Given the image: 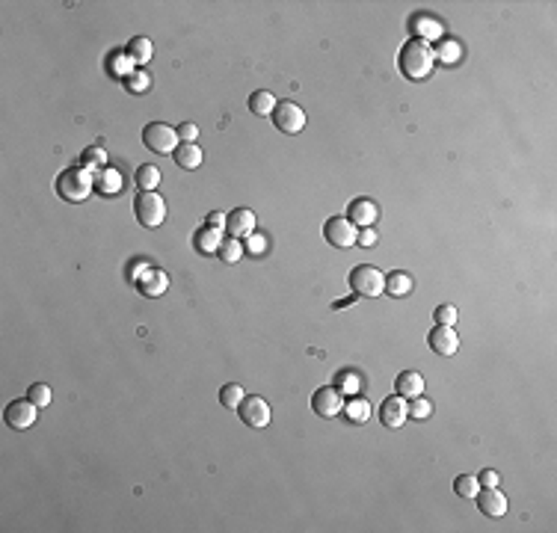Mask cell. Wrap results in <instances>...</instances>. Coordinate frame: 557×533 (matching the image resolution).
I'll return each instance as SVG.
<instances>
[{
    "label": "cell",
    "mask_w": 557,
    "mask_h": 533,
    "mask_svg": "<svg viewBox=\"0 0 557 533\" xmlns=\"http://www.w3.org/2000/svg\"><path fill=\"white\" fill-rule=\"evenodd\" d=\"M477 483H480V486H498V483H501V477H498V471H492V468H486V471H484V474H480V477H477Z\"/></svg>",
    "instance_id": "60d3db41"
},
{
    "label": "cell",
    "mask_w": 557,
    "mask_h": 533,
    "mask_svg": "<svg viewBox=\"0 0 557 533\" xmlns=\"http://www.w3.org/2000/svg\"><path fill=\"white\" fill-rule=\"evenodd\" d=\"M166 288H169V276L164 270H148L140 279V291L145 296H160V293H166Z\"/></svg>",
    "instance_id": "ac0fdd59"
},
{
    "label": "cell",
    "mask_w": 557,
    "mask_h": 533,
    "mask_svg": "<svg viewBox=\"0 0 557 533\" xmlns=\"http://www.w3.org/2000/svg\"><path fill=\"white\" fill-rule=\"evenodd\" d=\"M439 59L442 63H448V66H454V63H460V54H463V48H460V42H442V48H439Z\"/></svg>",
    "instance_id": "836d02e7"
},
{
    "label": "cell",
    "mask_w": 557,
    "mask_h": 533,
    "mask_svg": "<svg viewBox=\"0 0 557 533\" xmlns=\"http://www.w3.org/2000/svg\"><path fill=\"white\" fill-rule=\"evenodd\" d=\"M454 492L460 495V498H475V495L480 492V483H477V477H472V474H460L454 480Z\"/></svg>",
    "instance_id": "4dcf8cb0"
},
{
    "label": "cell",
    "mask_w": 557,
    "mask_h": 533,
    "mask_svg": "<svg viewBox=\"0 0 557 533\" xmlns=\"http://www.w3.org/2000/svg\"><path fill=\"white\" fill-rule=\"evenodd\" d=\"M27 400H33L39 409H48L51 406V388H48L45 382H36V386H30V391H27Z\"/></svg>",
    "instance_id": "d6a6232c"
},
{
    "label": "cell",
    "mask_w": 557,
    "mask_h": 533,
    "mask_svg": "<svg viewBox=\"0 0 557 533\" xmlns=\"http://www.w3.org/2000/svg\"><path fill=\"white\" fill-rule=\"evenodd\" d=\"M344 415H347L353 424H365L370 418V403L362 397H350V403H344Z\"/></svg>",
    "instance_id": "4316f807"
},
{
    "label": "cell",
    "mask_w": 557,
    "mask_h": 533,
    "mask_svg": "<svg viewBox=\"0 0 557 533\" xmlns=\"http://www.w3.org/2000/svg\"><path fill=\"white\" fill-rule=\"evenodd\" d=\"M205 226L217 228V231H226V226H229V217H226V214H219V210H214V214H208V222H205Z\"/></svg>",
    "instance_id": "ab89813d"
},
{
    "label": "cell",
    "mask_w": 557,
    "mask_h": 533,
    "mask_svg": "<svg viewBox=\"0 0 557 533\" xmlns=\"http://www.w3.org/2000/svg\"><path fill=\"white\" fill-rule=\"evenodd\" d=\"M386 293L391 296H410L412 293V276L403 270H394L391 276H386Z\"/></svg>",
    "instance_id": "603a6c76"
},
{
    "label": "cell",
    "mask_w": 557,
    "mask_h": 533,
    "mask_svg": "<svg viewBox=\"0 0 557 533\" xmlns=\"http://www.w3.org/2000/svg\"><path fill=\"white\" fill-rule=\"evenodd\" d=\"M196 249H199L202 255H210V252H217L219 249V243H222V231H217V228H210V226H202L199 231H196Z\"/></svg>",
    "instance_id": "44dd1931"
},
{
    "label": "cell",
    "mask_w": 557,
    "mask_h": 533,
    "mask_svg": "<svg viewBox=\"0 0 557 533\" xmlns=\"http://www.w3.org/2000/svg\"><path fill=\"white\" fill-rule=\"evenodd\" d=\"M433 317H436V323H439V326H454V323H456V317H460V314H456V308H454V305H439V308H436V314H433Z\"/></svg>",
    "instance_id": "8d00e7d4"
},
{
    "label": "cell",
    "mask_w": 557,
    "mask_h": 533,
    "mask_svg": "<svg viewBox=\"0 0 557 533\" xmlns=\"http://www.w3.org/2000/svg\"><path fill=\"white\" fill-rule=\"evenodd\" d=\"M172 154H175V163L181 169H199L202 166V148L196 143H181Z\"/></svg>",
    "instance_id": "d6986e66"
},
{
    "label": "cell",
    "mask_w": 557,
    "mask_h": 533,
    "mask_svg": "<svg viewBox=\"0 0 557 533\" xmlns=\"http://www.w3.org/2000/svg\"><path fill=\"white\" fill-rule=\"evenodd\" d=\"M406 418H410V406H406V397H400V394H391V397L382 400V406H379V421H382V427L400 430Z\"/></svg>",
    "instance_id": "30bf717a"
},
{
    "label": "cell",
    "mask_w": 557,
    "mask_h": 533,
    "mask_svg": "<svg viewBox=\"0 0 557 533\" xmlns=\"http://www.w3.org/2000/svg\"><path fill=\"white\" fill-rule=\"evenodd\" d=\"M125 54L133 59V66H145L148 59H152V54H154V45L145 39V36H133V39L128 42V48H125Z\"/></svg>",
    "instance_id": "ffe728a7"
},
{
    "label": "cell",
    "mask_w": 557,
    "mask_h": 533,
    "mask_svg": "<svg viewBox=\"0 0 557 533\" xmlns=\"http://www.w3.org/2000/svg\"><path fill=\"white\" fill-rule=\"evenodd\" d=\"M433 415V403L430 400H424V397H412V403H410V418H430Z\"/></svg>",
    "instance_id": "d590c367"
},
{
    "label": "cell",
    "mask_w": 557,
    "mask_h": 533,
    "mask_svg": "<svg viewBox=\"0 0 557 533\" xmlns=\"http://www.w3.org/2000/svg\"><path fill=\"white\" fill-rule=\"evenodd\" d=\"M335 388H338L341 397H353V394L362 388V379H359L353 370H341L338 379H335Z\"/></svg>",
    "instance_id": "f1b7e54d"
},
{
    "label": "cell",
    "mask_w": 557,
    "mask_h": 533,
    "mask_svg": "<svg viewBox=\"0 0 557 533\" xmlns=\"http://www.w3.org/2000/svg\"><path fill=\"white\" fill-rule=\"evenodd\" d=\"M110 71H113V74H119V78H131V74H133V59L125 54V51H113V57H110Z\"/></svg>",
    "instance_id": "f546056e"
},
{
    "label": "cell",
    "mask_w": 557,
    "mask_h": 533,
    "mask_svg": "<svg viewBox=\"0 0 557 533\" xmlns=\"http://www.w3.org/2000/svg\"><path fill=\"white\" fill-rule=\"evenodd\" d=\"M36 415H39V406H36L33 400H12L6 406V412H3L6 424L12 430H18V432L21 430H30L36 424Z\"/></svg>",
    "instance_id": "9c48e42d"
},
{
    "label": "cell",
    "mask_w": 557,
    "mask_h": 533,
    "mask_svg": "<svg viewBox=\"0 0 557 533\" xmlns=\"http://www.w3.org/2000/svg\"><path fill=\"white\" fill-rule=\"evenodd\" d=\"M427 344H430L433 353L444 358V356H454L456 350H460V335L454 332V326H436L430 332Z\"/></svg>",
    "instance_id": "7c38bea8"
},
{
    "label": "cell",
    "mask_w": 557,
    "mask_h": 533,
    "mask_svg": "<svg viewBox=\"0 0 557 533\" xmlns=\"http://www.w3.org/2000/svg\"><path fill=\"white\" fill-rule=\"evenodd\" d=\"M143 145L148 148V152L172 154L181 145V140H178V131L175 128L164 125V122H152V125L143 128Z\"/></svg>",
    "instance_id": "277c9868"
},
{
    "label": "cell",
    "mask_w": 557,
    "mask_h": 533,
    "mask_svg": "<svg viewBox=\"0 0 557 533\" xmlns=\"http://www.w3.org/2000/svg\"><path fill=\"white\" fill-rule=\"evenodd\" d=\"M226 231H229V238H234V240L249 238V234H255V214H252V210H246V207L231 210Z\"/></svg>",
    "instance_id": "5bb4252c"
},
{
    "label": "cell",
    "mask_w": 557,
    "mask_h": 533,
    "mask_svg": "<svg viewBox=\"0 0 557 533\" xmlns=\"http://www.w3.org/2000/svg\"><path fill=\"white\" fill-rule=\"evenodd\" d=\"M398 66H400L406 80H427L433 74V66H436V51L430 48V42L410 39L400 48Z\"/></svg>",
    "instance_id": "6da1fadb"
},
{
    "label": "cell",
    "mask_w": 557,
    "mask_h": 533,
    "mask_svg": "<svg viewBox=\"0 0 557 533\" xmlns=\"http://www.w3.org/2000/svg\"><path fill=\"white\" fill-rule=\"evenodd\" d=\"M122 175L116 169H110V166H104V169H98L95 172V190L98 193H104V196H116L119 190H122Z\"/></svg>",
    "instance_id": "e0dca14e"
},
{
    "label": "cell",
    "mask_w": 557,
    "mask_h": 533,
    "mask_svg": "<svg viewBox=\"0 0 557 533\" xmlns=\"http://www.w3.org/2000/svg\"><path fill=\"white\" fill-rule=\"evenodd\" d=\"M178 140L181 143H196L199 140V128H196L193 122H184V125L178 128Z\"/></svg>",
    "instance_id": "f35d334b"
},
{
    "label": "cell",
    "mask_w": 557,
    "mask_h": 533,
    "mask_svg": "<svg viewBox=\"0 0 557 533\" xmlns=\"http://www.w3.org/2000/svg\"><path fill=\"white\" fill-rule=\"evenodd\" d=\"M394 391L410 400L421 397V394H424V377H421L418 370H403V374H398V379H394Z\"/></svg>",
    "instance_id": "2e32d148"
},
{
    "label": "cell",
    "mask_w": 557,
    "mask_h": 533,
    "mask_svg": "<svg viewBox=\"0 0 557 533\" xmlns=\"http://www.w3.org/2000/svg\"><path fill=\"white\" fill-rule=\"evenodd\" d=\"M412 27H415V39H421V42H430V39H439L442 36V24L436 21V18H430V15H418L415 21H412Z\"/></svg>",
    "instance_id": "7402d4cb"
},
{
    "label": "cell",
    "mask_w": 557,
    "mask_h": 533,
    "mask_svg": "<svg viewBox=\"0 0 557 533\" xmlns=\"http://www.w3.org/2000/svg\"><path fill=\"white\" fill-rule=\"evenodd\" d=\"M324 238H326V243L335 246V249H350V246H356L359 231L347 217H329L324 226Z\"/></svg>",
    "instance_id": "8992f818"
},
{
    "label": "cell",
    "mask_w": 557,
    "mask_h": 533,
    "mask_svg": "<svg viewBox=\"0 0 557 533\" xmlns=\"http://www.w3.org/2000/svg\"><path fill=\"white\" fill-rule=\"evenodd\" d=\"M379 217V207L370 202V199H353L350 202V210H347V219L353 222L356 228H370Z\"/></svg>",
    "instance_id": "9a60e30c"
},
{
    "label": "cell",
    "mask_w": 557,
    "mask_h": 533,
    "mask_svg": "<svg viewBox=\"0 0 557 533\" xmlns=\"http://www.w3.org/2000/svg\"><path fill=\"white\" fill-rule=\"evenodd\" d=\"M238 415H240V421L249 430H264V427H270V418H273V412H270V403L264 397H246L238 406Z\"/></svg>",
    "instance_id": "52a82bcc"
},
{
    "label": "cell",
    "mask_w": 557,
    "mask_h": 533,
    "mask_svg": "<svg viewBox=\"0 0 557 533\" xmlns=\"http://www.w3.org/2000/svg\"><path fill=\"white\" fill-rule=\"evenodd\" d=\"M243 400H246V394H243V386H238V382H229V386L219 388V403H222V409H238Z\"/></svg>",
    "instance_id": "83f0119b"
},
{
    "label": "cell",
    "mask_w": 557,
    "mask_h": 533,
    "mask_svg": "<svg viewBox=\"0 0 557 533\" xmlns=\"http://www.w3.org/2000/svg\"><path fill=\"white\" fill-rule=\"evenodd\" d=\"M249 110H252L255 116H273V110H276L273 92H267V89L252 92V95H249Z\"/></svg>",
    "instance_id": "cb8c5ba5"
},
{
    "label": "cell",
    "mask_w": 557,
    "mask_h": 533,
    "mask_svg": "<svg viewBox=\"0 0 557 533\" xmlns=\"http://www.w3.org/2000/svg\"><path fill=\"white\" fill-rule=\"evenodd\" d=\"M80 163L86 166V169H104V163H107V152L104 148H86V152L80 154Z\"/></svg>",
    "instance_id": "1f68e13d"
},
{
    "label": "cell",
    "mask_w": 557,
    "mask_h": 533,
    "mask_svg": "<svg viewBox=\"0 0 557 533\" xmlns=\"http://www.w3.org/2000/svg\"><path fill=\"white\" fill-rule=\"evenodd\" d=\"M246 249H249L252 255H264L267 252V238L264 234H249V238H246Z\"/></svg>",
    "instance_id": "74e56055"
},
{
    "label": "cell",
    "mask_w": 557,
    "mask_h": 533,
    "mask_svg": "<svg viewBox=\"0 0 557 533\" xmlns=\"http://www.w3.org/2000/svg\"><path fill=\"white\" fill-rule=\"evenodd\" d=\"M217 255H219V261H222V264H238V261H240V255H243V243H240V240H234V238H222Z\"/></svg>",
    "instance_id": "484cf974"
},
{
    "label": "cell",
    "mask_w": 557,
    "mask_h": 533,
    "mask_svg": "<svg viewBox=\"0 0 557 533\" xmlns=\"http://www.w3.org/2000/svg\"><path fill=\"white\" fill-rule=\"evenodd\" d=\"M356 243L359 246H377V231L362 228V231H359V238H356Z\"/></svg>",
    "instance_id": "b9f144b4"
},
{
    "label": "cell",
    "mask_w": 557,
    "mask_h": 533,
    "mask_svg": "<svg viewBox=\"0 0 557 533\" xmlns=\"http://www.w3.org/2000/svg\"><path fill=\"white\" fill-rule=\"evenodd\" d=\"M92 190H95V175L86 166L66 169V172H59V178H57V193H59V199H66V202L89 199Z\"/></svg>",
    "instance_id": "7a4b0ae2"
},
{
    "label": "cell",
    "mask_w": 557,
    "mask_h": 533,
    "mask_svg": "<svg viewBox=\"0 0 557 533\" xmlns=\"http://www.w3.org/2000/svg\"><path fill=\"white\" fill-rule=\"evenodd\" d=\"M133 181H137V187H140L143 193H154V187L160 184V169H157V166H152V163H145V166H140V169H137V175H133Z\"/></svg>",
    "instance_id": "d4e9b609"
},
{
    "label": "cell",
    "mask_w": 557,
    "mask_h": 533,
    "mask_svg": "<svg viewBox=\"0 0 557 533\" xmlns=\"http://www.w3.org/2000/svg\"><path fill=\"white\" fill-rule=\"evenodd\" d=\"M475 498H477V506H480V513H484V516H489V518L507 516V498L498 492V486H484Z\"/></svg>",
    "instance_id": "4fadbf2b"
},
{
    "label": "cell",
    "mask_w": 557,
    "mask_h": 533,
    "mask_svg": "<svg viewBox=\"0 0 557 533\" xmlns=\"http://www.w3.org/2000/svg\"><path fill=\"white\" fill-rule=\"evenodd\" d=\"M312 409H314V415H320V418H335L338 412H344V397L338 394V388L324 386V388L314 391Z\"/></svg>",
    "instance_id": "8fae6325"
},
{
    "label": "cell",
    "mask_w": 557,
    "mask_h": 533,
    "mask_svg": "<svg viewBox=\"0 0 557 533\" xmlns=\"http://www.w3.org/2000/svg\"><path fill=\"white\" fill-rule=\"evenodd\" d=\"M133 214H137V219L143 222L145 228H157L160 222L166 219V202H164V196H157V193H140L137 199H133Z\"/></svg>",
    "instance_id": "5b68a950"
},
{
    "label": "cell",
    "mask_w": 557,
    "mask_h": 533,
    "mask_svg": "<svg viewBox=\"0 0 557 533\" xmlns=\"http://www.w3.org/2000/svg\"><path fill=\"white\" fill-rule=\"evenodd\" d=\"M273 125H276L282 133H300V131L305 128V113H303V107L294 104V101H276Z\"/></svg>",
    "instance_id": "ba28073f"
},
{
    "label": "cell",
    "mask_w": 557,
    "mask_h": 533,
    "mask_svg": "<svg viewBox=\"0 0 557 533\" xmlns=\"http://www.w3.org/2000/svg\"><path fill=\"white\" fill-rule=\"evenodd\" d=\"M350 291L356 296H379L386 293V276L374 264H359L350 270Z\"/></svg>",
    "instance_id": "3957f363"
},
{
    "label": "cell",
    "mask_w": 557,
    "mask_h": 533,
    "mask_svg": "<svg viewBox=\"0 0 557 533\" xmlns=\"http://www.w3.org/2000/svg\"><path fill=\"white\" fill-rule=\"evenodd\" d=\"M125 86H128V92H145L148 86H152V78H148L145 71H133L131 78L125 80Z\"/></svg>",
    "instance_id": "e575fe53"
}]
</instances>
